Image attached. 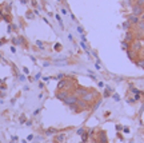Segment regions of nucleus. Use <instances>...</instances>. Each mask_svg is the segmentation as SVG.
Here are the masks:
<instances>
[{"mask_svg":"<svg viewBox=\"0 0 144 143\" xmlns=\"http://www.w3.org/2000/svg\"><path fill=\"white\" fill-rule=\"evenodd\" d=\"M96 96H97V92L96 91H91V90H88L83 96H82V99L84 100V102H87V103H90V102H93L95 99H96Z\"/></svg>","mask_w":144,"mask_h":143,"instance_id":"nucleus-1","label":"nucleus"},{"mask_svg":"<svg viewBox=\"0 0 144 143\" xmlns=\"http://www.w3.org/2000/svg\"><path fill=\"white\" fill-rule=\"evenodd\" d=\"M77 99H79V98H77L75 94H68V96L64 99V103L67 106H72V104H76Z\"/></svg>","mask_w":144,"mask_h":143,"instance_id":"nucleus-2","label":"nucleus"},{"mask_svg":"<svg viewBox=\"0 0 144 143\" xmlns=\"http://www.w3.org/2000/svg\"><path fill=\"white\" fill-rule=\"evenodd\" d=\"M70 84H71V80L63 78V79L58 83V90H65V88H68V87H70Z\"/></svg>","mask_w":144,"mask_h":143,"instance_id":"nucleus-3","label":"nucleus"},{"mask_svg":"<svg viewBox=\"0 0 144 143\" xmlns=\"http://www.w3.org/2000/svg\"><path fill=\"white\" fill-rule=\"evenodd\" d=\"M68 91L67 90H58V92H56V98L59 99V100H61V102H64V99L68 96Z\"/></svg>","mask_w":144,"mask_h":143,"instance_id":"nucleus-4","label":"nucleus"},{"mask_svg":"<svg viewBox=\"0 0 144 143\" xmlns=\"http://www.w3.org/2000/svg\"><path fill=\"white\" fill-rule=\"evenodd\" d=\"M87 91H88L87 88H84V87H82V86H77L73 94L76 95V96H77V98H82V96H83V95H84V94H85Z\"/></svg>","mask_w":144,"mask_h":143,"instance_id":"nucleus-5","label":"nucleus"},{"mask_svg":"<svg viewBox=\"0 0 144 143\" xmlns=\"http://www.w3.org/2000/svg\"><path fill=\"white\" fill-rule=\"evenodd\" d=\"M143 12H144V9H143V7H141V5L136 4V5H134V7H132V14H134V15L140 16Z\"/></svg>","mask_w":144,"mask_h":143,"instance_id":"nucleus-6","label":"nucleus"},{"mask_svg":"<svg viewBox=\"0 0 144 143\" xmlns=\"http://www.w3.org/2000/svg\"><path fill=\"white\" fill-rule=\"evenodd\" d=\"M87 102H84L82 98H79L77 99V102H76V107H79V110L80 111H83V110H87Z\"/></svg>","mask_w":144,"mask_h":143,"instance_id":"nucleus-7","label":"nucleus"},{"mask_svg":"<svg viewBox=\"0 0 144 143\" xmlns=\"http://www.w3.org/2000/svg\"><path fill=\"white\" fill-rule=\"evenodd\" d=\"M127 20L131 23V24H136V26H137V23L140 21V16H136V15H134V14H131Z\"/></svg>","mask_w":144,"mask_h":143,"instance_id":"nucleus-8","label":"nucleus"},{"mask_svg":"<svg viewBox=\"0 0 144 143\" xmlns=\"http://www.w3.org/2000/svg\"><path fill=\"white\" fill-rule=\"evenodd\" d=\"M97 135L100 136V139H99V142H100V143H108V140H107V135H105V133H104L103 130H102V131H99Z\"/></svg>","mask_w":144,"mask_h":143,"instance_id":"nucleus-9","label":"nucleus"},{"mask_svg":"<svg viewBox=\"0 0 144 143\" xmlns=\"http://www.w3.org/2000/svg\"><path fill=\"white\" fill-rule=\"evenodd\" d=\"M140 48H141V43L140 42H134V43L131 44V50L134 51V52H137Z\"/></svg>","mask_w":144,"mask_h":143,"instance_id":"nucleus-10","label":"nucleus"},{"mask_svg":"<svg viewBox=\"0 0 144 143\" xmlns=\"http://www.w3.org/2000/svg\"><path fill=\"white\" fill-rule=\"evenodd\" d=\"M132 40H134V35H132V32L131 31H127L126 32V38H124V42H132Z\"/></svg>","mask_w":144,"mask_h":143,"instance_id":"nucleus-11","label":"nucleus"},{"mask_svg":"<svg viewBox=\"0 0 144 143\" xmlns=\"http://www.w3.org/2000/svg\"><path fill=\"white\" fill-rule=\"evenodd\" d=\"M64 139H65V135L64 134H59V135H56V142H64Z\"/></svg>","mask_w":144,"mask_h":143,"instance_id":"nucleus-12","label":"nucleus"},{"mask_svg":"<svg viewBox=\"0 0 144 143\" xmlns=\"http://www.w3.org/2000/svg\"><path fill=\"white\" fill-rule=\"evenodd\" d=\"M137 27H139L140 32H144V20H140V21L137 23Z\"/></svg>","mask_w":144,"mask_h":143,"instance_id":"nucleus-13","label":"nucleus"},{"mask_svg":"<svg viewBox=\"0 0 144 143\" xmlns=\"http://www.w3.org/2000/svg\"><path fill=\"white\" fill-rule=\"evenodd\" d=\"M56 133H58V130H55V128H49V130L46 131L47 135H52V134H56Z\"/></svg>","mask_w":144,"mask_h":143,"instance_id":"nucleus-14","label":"nucleus"},{"mask_svg":"<svg viewBox=\"0 0 144 143\" xmlns=\"http://www.w3.org/2000/svg\"><path fill=\"white\" fill-rule=\"evenodd\" d=\"M131 26H132V24H131V23H129L128 20L123 23V28H124V30H129V28H131Z\"/></svg>","mask_w":144,"mask_h":143,"instance_id":"nucleus-15","label":"nucleus"},{"mask_svg":"<svg viewBox=\"0 0 144 143\" xmlns=\"http://www.w3.org/2000/svg\"><path fill=\"white\" fill-rule=\"evenodd\" d=\"M134 54H135V52L132 51V50H128V51H127V55H128V58L131 59V60H134Z\"/></svg>","mask_w":144,"mask_h":143,"instance_id":"nucleus-16","label":"nucleus"},{"mask_svg":"<svg viewBox=\"0 0 144 143\" xmlns=\"http://www.w3.org/2000/svg\"><path fill=\"white\" fill-rule=\"evenodd\" d=\"M139 67H141V68H144V60H139L137 63H136Z\"/></svg>","mask_w":144,"mask_h":143,"instance_id":"nucleus-17","label":"nucleus"},{"mask_svg":"<svg viewBox=\"0 0 144 143\" xmlns=\"http://www.w3.org/2000/svg\"><path fill=\"white\" fill-rule=\"evenodd\" d=\"M136 4H139V5L144 7V0H136Z\"/></svg>","mask_w":144,"mask_h":143,"instance_id":"nucleus-18","label":"nucleus"},{"mask_svg":"<svg viewBox=\"0 0 144 143\" xmlns=\"http://www.w3.org/2000/svg\"><path fill=\"white\" fill-rule=\"evenodd\" d=\"M12 43H14V44H19V39H17V38H14V39H12Z\"/></svg>","mask_w":144,"mask_h":143,"instance_id":"nucleus-19","label":"nucleus"},{"mask_svg":"<svg viewBox=\"0 0 144 143\" xmlns=\"http://www.w3.org/2000/svg\"><path fill=\"white\" fill-rule=\"evenodd\" d=\"M24 121H26V116H24V115H21V116H20V122H21V123H24Z\"/></svg>","mask_w":144,"mask_h":143,"instance_id":"nucleus-20","label":"nucleus"},{"mask_svg":"<svg viewBox=\"0 0 144 143\" xmlns=\"http://www.w3.org/2000/svg\"><path fill=\"white\" fill-rule=\"evenodd\" d=\"M114 99L117 102V100H120V98H119V95H116V94H114Z\"/></svg>","mask_w":144,"mask_h":143,"instance_id":"nucleus-21","label":"nucleus"},{"mask_svg":"<svg viewBox=\"0 0 144 143\" xmlns=\"http://www.w3.org/2000/svg\"><path fill=\"white\" fill-rule=\"evenodd\" d=\"M87 136H88V135H87L85 133H84V136H82V139H83V142H85V140H87Z\"/></svg>","mask_w":144,"mask_h":143,"instance_id":"nucleus-22","label":"nucleus"},{"mask_svg":"<svg viewBox=\"0 0 144 143\" xmlns=\"http://www.w3.org/2000/svg\"><path fill=\"white\" fill-rule=\"evenodd\" d=\"M124 3H126L127 5H131V0H124Z\"/></svg>","mask_w":144,"mask_h":143,"instance_id":"nucleus-23","label":"nucleus"},{"mask_svg":"<svg viewBox=\"0 0 144 143\" xmlns=\"http://www.w3.org/2000/svg\"><path fill=\"white\" fill-rule=\"evenodd\" d=\"M32 138H34V135H28V138H27V139H28V140H32Z\"/></svg>","mask_w":144,"mask_h":143,"instance_id":"nucleus-24","label":"nucleus"},{"mask_svg":"<svg viewBox=\"0 0 144 143\" xmlns=\"http://www.w3.org/2000/svg\"><path fill=\"white\" fill-rule=\"evenodd\" d=\"M36 43H37V45H39V47H43V44H41V42H39V40H37Z\"/></svg>","mask_w":144,"mask_h":143,"instance_id":"nucleus-25","label":"nucleus"},{"mask_svg":"<svg viewBox=\"0 0 144 143\" xmlns=\"http://www.w3.org/2000/svg\"><path fill=\"white\" fill-rule=\"evenodd\" d=\"M2 44H3V43H2V42H0V45H2Z\"/></svg>","mask_w":144,"mask_h":143,"instance_id":"nucleus-26","label":"nucleus"},{"mask_svg":"<svg viewBox=\"0 0 144 143\" xmlns=\"http://www.w3.org/2000/svg\"><path fill=\"white\" fill-rule=\"evenodd\" d=\"M97 143H100V142H97Z\"/></svg>","mask_w":144,"mask_h":143,"instance_id":"nucleus-27","label":"nucleus"}]
</instances>
